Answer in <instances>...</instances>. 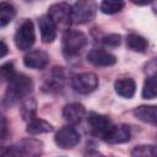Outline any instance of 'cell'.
I'll return each instance as SVG.
<instances>
[{"label": "cell", "instance_id": "1", "mask_svg": "<svg viewBox=\"0 0 157 157\" xmlns=\"http://www.w3.org/2000/svg\"><path fill=\"white\" fill-rule=\"evenodd\" d=\"M32 88H33V82L31 77H28L25 74H15L9 81L4 103L9 105L13 104L15 102L28 96Z\"/></svg>", "mask_w": 157, "mask_h": 157}, {"label": "cell", "instance_id": "2", "mask_svg": "<svg viewBox=\"0 0 157 157\" xmlns=\"http://www.w3.org/2000/svg\"><path fill=\"white\" fill-rule=\"evenodd\" d=\"M87 44V37L81 31L66 29L63 34L61 49L66 58H72L78 55Z\"/></svg>", "mask_w": 157, "mask_h": 157}, {"label": "cell", "instance_id": "3", "mask_svg": "<svg viewBox=\"0 0 157 157\" xmlns=\"http://www.w3.org/2000/svg\"><path fill=\"white\" fill-rule=\"evenodd\" d=\"M98 10V5L94 0H77L71 6V20L72 23L83 25L91 22Z\"/></svg>", "mask_w": 157, "mask_h": 157}, {"label": "cell", "instance_id": "4", "mask_svg": "<svg viewBox=\"0 0 157 157\" xmlns=\"http://www.w3.org/2000/svg\"><path fill=\"white\" fill-rule=\"evenodd\" d=\"M48 16L55 25L56 29L66 31L72 23L71 20V6L67 2H56L49 6Z\"/></svg>", "mask_w": 157, "mask_h": 157}, {"label": "cell", "instance_id": "5", "mask_svg": "<svg viewBox=\"0 0 157 157\" xmlns=\"http://www.w3.org/2000/svg\"><path fill=\"white\" fill-rule=\"evenodd\" d=\"M36 40L34 26L31 20H25L16 31L15 34V45L20 50H28Z\"/></svg>", "mask_w": 157, "mask_h": 157}, {"label": "cell", "instance_id": "6", "mask_svg": "<svg viewBox=\"0 0 157 157\" xmlns=\"http://www.w3.org/2000/svg\"><path fill=\"white\" fill-rule=\"evenodd\" d=\"M98 77L92 72H82L75 75L71 80L72 88L81 94H88L93 92L98 87Z\"/></svg>", "mask_w": 157, "mask_h": 157}, {"label": "cell", "instance_id": "7", "mask_svg": "<svg viewBox=\"0 0 157 157\" xmlns=\"http://www.w3.org/2000/svg\"><path fill=\"white\" fill-rule=\"evenodd\" d=\"M101 137L108 144H124L130 140L131 130L125 124H110Z\"/></svg>", "mask_w": 157, "mask_h": 157}, {"label": "cell", "instance_id": "8", "mask_svg": "<svg viewBox=\"0 0 157 157\" xmlns=\"http://www.w3.org/2000/svg\"><path fill=\"white\" fill-rule=\"evenodd\" d=\"M54 141L60 148L67 150L80 142V134L72 126H64L55 134Z\"/></svg>", "mask_w": 157, "mask_h": 157}, {"label": "cell", "instance_id": "9", "mask_svg": "<svg viewBox=\"0 0 157 157\" xmlns=\"http://www.w3.org/2000/svg\"><path fill=\"white\" fill-rule=\"evenodd\" d=\"M42 142L37 141V140H22L21 142H18L16 146H12L11 148H9L7 152H5L4 155H12V156H37L42 153Z\"/></svg>", "mask_w": 157, "mask_h": 157}, {"label": "cell", "instance_id": "10", "mask_svg": "<svg viewBox=\"0 0 157 157\" xmlns=\"http://www.w3.org/2000/svg\"><path fill=\"white\" fill-rule=\"evenodd\" d=\"M48 61H49L48 54L40 49L31 50L23 56V64L29 69H36V70L44 69Z\"/></svg>", "mask_w": 157, "mask_h": 157}, {"label": "cell", "instance_id": "11", "mask_svg": "<svg viewBox=\"0 0 157 157\" xmlns=\"http://www.w3.org/2000/svg\"><path fill=\"white\" fill-rule=\"evenodd\" d=\"M87 60L94 66H112L117 63L115 55L103 49H92L87 54Z\"/></svg>", "mask_w": 157, "mask_h": 157}, {"label": "cell", "instance_id": "12", "mask_svg": "<svg viewBox=\"0 0 157 157\" xmlns=\"http://www.w3.org/2000/svg\"><path fill=\"white\" fill-rule=\"evenodd\" d=\"M86 114V109L81 103H70L66 104L63 109V117L69 124H78Z\"/></svg>", "mask_w": 157, "mask_h": 157}, {"label": "cell", "instance_id": "13", "mask_svg": "<svg viewBox=\"0 0 157 157\" xmlns=\"http://www.w3.org/2000/svg\"><path fill=\"white\" fill-rule=\"evenodd\" d=\"M38 26L40 31V38L43 43H52L56 37V27L48 15L40 16L38 20Z\"/></svg>", "mask_w": 157, "mask_h": 157}, {"label": "cell", "instance_id": "14", "mask_svg": "<svg viewBox=\"0 0 157 157\" xmlns=\"http://www.w3.org/2000/svg\"><path fill=\"white\" fill-rule=\"evenodd\" d=\"M132 114L136 119L151 124V125H156L157 123V108L156 105H139L132 110Z\"/></svg>", "mask_w": 157, "mask_h": 157}, {"label": "cell", "instance_id": "15", "mask_svg": "<svg viewBox=\"0 0 157 157\" xmlns=\"http://www.w3.org/2000/svg\"><path fill=\"white\" fill-rule=\"evenodd\" d=\"M87 123H88L92 132L96 135H99V136H102L103 132L107 130V128L112 124L110 120L105 115L97 114V113H91L87 118Z\"/></svg>", "mask_w": 157, "mask_h": 157}, {"label": "cell", "instance_id": "16", "mask_svg": "<svg viewBox=\"0 0 157 157\" xmlns=\"http://www.w3.org/2000/svg\"><path fill=\"white\" fill-rule=\"evenodd\" d=\"M115 92L123 97V98H131L135 94L136 91V83L132 78L130 77H123L115 81L114 83Z\"/></svg>", "mask_w": 157, "mask_h": 157}, {"label": "cell", "instance_id": "17", "mask_svg": "<svg viewBox=\"0 0 157 157\" xmlns=\"http://www.w3.org/2000/svg\"><path fill=\"white\" fill-rule=\"evenodd\" d=\"M37 113V102L33 97L26 96L21 99V115L25 121H29L36 118Z\"/></svg>", "mask_w": 157, "mask_h": 157}, {"label": "cell", "instance_id": "18", "mask_svg": "<svg viewBox=\"0 0 157 157\" xmlns=\"http://www.w3.org/2000/svg\"><path fill=\"white\" fill-rule=\"evenodd\" d=\"M52 130H53L52 124H49L48 121H45L43 119H37V118H33L32 120H29L27 129H26V131L29 135L45 134V132H50Z\"/></svg>", "mask_w": 157, "mask_h": 157}, {"label": "cell", "instance_id": "19", "mask_svg": "<svg viewBox=\"0 0 157 157\" xmlns=\"http://www.w3.org/2000/svg\"><path fill=\"white\" fill-rule=\"evenodd\" d=\"M16 10L12 4L7 1H0V27H6L15 17Z\"/></svg>", "mask_w": 157, "mask_h": 157}, {"label": "cell", "instance_id": "20", "mask_svg": "<svg viewBox=\"0 0 157 157\" xmlns=\"http://www.w3.org/2000/svg\"><path fill=\"white\" fill-rule=\"evenodd\" d=\"M126 47L132 52L144 53L147 49V40L139 34L131 33L126 37Z\"/></svg>", "mask_w": 157, "mask_h": 157}, {"label": "cell", "instance_id": "21", "mask_svg": "<svg viewBox=\"0 0 157 157\" xmlns=\"http://www.w3.org/2000/svg\"><path fill=\"white\" fill-rule=\"evenodd\" d=\"M124 0H103L101 4V11L105 15H114L124 9Z\"/></svg>", "mask_w": 157, "mask_h": 157}, {"label": "cell", "instance_id": "22", "mask_svg": "<svg viewBox=\"0 0 157 157\" xmlns=\"http://www.w3.org/2000/svg\"><path fill=\"white\" fill-rule=\"evenodd\" d=\"M156 77L152 75V76H148L144 83V87H142V97L145 99H153L156 98Z\"/></svg>", "mask_w": 157, "mask_h": 157}, {"label": "cell", "instance_id": "23", "mask_svg": "<svg viewBox=\"0 0 157 157\" xmlns=\"http://www.w3.org/2000/svg\"><path fill=\"white\" fill-rule=\"evenodd\" d=\"M64 70L63 67H54L53 72H52V78L48 81V86L52 90H59L60 87H63L64 83Z\"/></svg>", "mask_w": 157, "mask_h": 157}, {"label": "cell", "instance_id": "24", "mask_svg": "<svg viewBox=\"0 0 157 157\" xmlns=\"http://www.w3.org/2000/svg\"><path fill=\"white\" fill-rule=\"evenodd\" d=\"M156 155V146L153 145H140L134 147V150L131 151V156H155Z\"/></svg>", "mask_w": 157, "mask_h": 157}, {"label": "cell", "instance_id": "25", "mask_svg": "<svg viewBox=\"0 0 157 157\" xmlns=\"http://www.w3.org/2000/svg\"><path fill=\"white\" fill-rule=\"evenodd\" d=\"M15 67L12 63H5L0 66V83L5 81H10V78L15 75Z\"/></svg>", "mask_w": 157, "mask_h": 157}, {"label": "cell", "instance_id": "26", "mask_svg": "<svg viewBox=\"0 0 157 157\" xmlns=\"http://www.w3.org/2000/svg\"><path fill=\"white\" fill-rule=\"evenodd\" d=\"M121 42V37L120 34H117V33H112V34H108L103 38V43L104 45L107 47H110V48H115L120 44Z\"/></svg>", "mask_w": 157, "mask_h": 157}, {"label": "cell", "instance_id": "27", "mask_svg": "<svg viewBox=\"0 0 157 157\" xmlns=\"http://www.w3.org/2000/svg\"><path fill=\"white\" fill-rule=\"evenodd\" d=\"M9 134V129H7V120L6 118L0 114V140L5 139Z\"/></svg>", "mask_w": 157, "mask_h": 157}, {"label": "cell", "instance_id": "28", "mask_svg": "<svg viewBox=\"0 0 157 157\" xmlns=\"http://www.w3.org/2000/svg\"><path fill=\"white\" fill-rule=\"evenodd\" d=\"M7 53H9V48H7V45H6L4 42L0 40V59L4 58Z\"/></svg>", "mask_w": 157, "mask_h": 157}, {"label": "cell", "instance_id": "29", "mask_svg": "<svg viewBox=\"0 0 157 157\" xmlns=\"http://www.w3.org/2000/svg\"><path fill=\"white\" fill-rule=\"evenodd\" d=\"M132 4H135V5H139V6H144V5H148V4H151L153 0H130Z\"/></svg>", "mask_w": 157, "mask_h": 157}]
</instances>
